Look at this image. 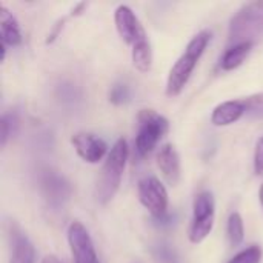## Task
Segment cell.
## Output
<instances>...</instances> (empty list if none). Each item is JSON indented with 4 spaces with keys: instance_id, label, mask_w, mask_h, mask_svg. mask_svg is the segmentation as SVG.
<instances>
[{
    "instance_id": "cell-1",
    "label": "cell",
    "mask_w": 263,
    "mask_h": 263,
    "mask_svg": "<svg viewBox=\"0 0 263 263\" xmlns=\"http://www.w3.org/2000/svg\"><path fill=\"white\" fill-rule=\"evenodd\" d=\"M210 40H211V32L200 31L199 34H196L191 39V42L185 48L183 54L173 65V68L168 74V80H166V94L170 97L179 96L182 92V89L188 83L199 59L202 57L203 51L206 49Z\"/></svg>"
},
{
    "instance_id": "cell-2",
    "label": "cell",
    "mask_w": 263,
    "mask_h": 263,
    "mask_svg": "<svg viewBox=\"0 0 263 263\" xmlns=\"http://www.w3.org/2000/svg\"><path fill=\"white\" fill-rule=\"evenodd\" d=\"M126 159H128V145L126 140L122 137L112 145L106 157V162L100 171V176L97 179L94 194H96V200L100 205H106L116 196L122 182Z\"/></svg>"
},
{
    "instance_id": "cell-3",
    "label": "cell",
    "mask_w": 263,
    "mask_h": 263,
    "mask_svg": "<svg viewBox=\"0 0 263 263\" xmlns=\"http://www.w3.org/2000/svg\"><path fill=\"white\" fill-rule=\"evenodd\" d=\"M263 35V2L243 5L230 22V43H254Z\"/></svg>"
},
{
    "instance_id": "cell-4",
    "label": "cell",
    "mask_w": 263,
    "mask_h": 263,
    "mask_svg": "<svg viewBox=\"0 0 263 263\" xmlns=\"http://www.w3.org/2000/svg\"><path fill=\"white\" fill-rule=\"evenodd\" d=\"M139 129L136 136V149L137 153L145 157L148 156L159 140L168 133L170 122L162 114L156 112L154 109H142L139 112Z\"/></svg>"
},
{
    "instance_id": "cell-5",
    "label": "cell",
    "mask_w": 263,
    "mask_h": 263,
    "mask_svg": "<svg viewBox=\"0 0 263 263\" xmlns=\"http://www.w3.org/2000/svg\"><path fill=\"white\" fill-rule=\"evenodd\" d=\"M214 197L210 191H202L194 199L193 222L190 227V240L200 243L211 233L214 225Z\"/></svg>"
},
{
    "instance_id": "cell-6",
    "label": "cell",
    "mask_w": 263,
    "mask_h": 263,
    "mask_svg": "<svg viewBox=\"0 0 263 263\" xmlns=\"http://www.w3.org/2000/svg\"><path fill=\"white\" fill-rule=\"evenodd\" d=\"M139 200L153 214L154 219L165 216L168 211V193L157 177H145L139 182Z\"/></svg>"
},
{
    "instance_id": "cell-7",
    "label": "cell",
    "mask_w": 263,
    "mask_h": 263,
    "mask_svg": "<svg viewBox=\"0 0 263 263\" xmlns=\"http://www.w3.org/2000/svg\"><path fill=\"white\" fill-rule=\"evenodd\" d=\"M40 191L43 199L51 208H63V205L69 200L72 188L69 182L57 174L55 171H43L40 176Z\"/></svg>"
},
{
    "instance_id": "cell-8",
    "label": "cell",
    "mask_w": 263,
    "mask_h": 263,
    "mask_svg": "<svg viewBox=\"0 0 263 263\" xmlns=\"http://www.w3.org/2000/svg\"><path fill=\"white\" fill-rule=\"evenodd\" d=\"M68 243L74 263H100L88 230L80 222H72L68 228Z\"/></svg>"
},
{
    "instance_id": "cell-9",
    "label": "cell",
    "mask_w": 263,
    "mask_h": 263,
    "mask_svg": "<svg viewBox=\"0 0 263 263\" xmlns=\"http://www.w3.org/2000/svg\"><path fill=\"white\" fill-rule=\"evenodd\" d=\"M114 22H116V28L122 40L125 43H129L131 46H136L137 43L148 39L140 20L137 18V15L129 6L126 5L117 6L114 12Z\"/></svg>"
},
{
    "instance_id": "cell-10",
    "label": "cell",
    "mask_w": 263,
    "mask_h": 263,
    "mask_svg": "<svg viewBox=\"0 0 263 263\" xmlns=\"http://www.w3.org/2000/svg\"><path fill=\"white\" fill-rule=\"evenodd\" d=\"M71 143L76 148V153L79 154L80 159H83L88 163H97L100 162L106 151L108 146L103 139L91 134V133H77L71 137Z\"/></svg>"
},
{
    "instance_id": "cell-11",
    "label": "cell",
    "mask_w": 263,
    "mask_h": 263,
    "mask_svg": "<svg viewBox=\"0 0 263 263\" xmlns=\"http://www.w3.org/2000/svg\"><path fill=\"white\" fill-rule=\"evenodd\" d=\"M157 166L170 185H177L180 180V157L174 145L166 143L157 153Z\"/></svg>"
},
{
    "instance_id": "cell-12",
    "label": "cell",
    "mask_w": 263,
    "mask_h": 263,
    "mask_svg": "<svg viewBox=\"0 0 263 263\" xmlns=\"http://www.w3.org/2000/svg\"><path fill=\"white\" fill-rule=\"evenodd\" d=\"M11 257L9 263H35V250L31 240L17 228H11Z\"/></svg>"
},
{
    "instance_id": "cell-13",
    "label": "cell",
    "mask_w": 263,
    "mask_h": 263,
    "mask_svg": "<svg viewBox=\"0 0 263 263\" xmlns=\"http://www.w3.org/2000/svg\"><path fill=\"white\" fill-rule=\"evenodd\" d=\"M243 114H247V108L242 100H228L217 105L211 114V122L216 126H227L237 122Z\"/></svg>"
},
{
    "instance_id": "cell-14",
    "label": "cell",
    "mask_w": 263,
    "mask_h": 263,
    "mask_svg": "<svg viewBox=\"0 0 263 263\" xmlns=\"http://www.w3.org/2000/svg\"><path fill=\"white\" fill-rule=\"evenodd\" d=\"M0 37L3 46H17L22 43L18 22L6 6L0 8Z\"/></svg>"
},
{
    "instance_id": "cell-15",
    "label": "cell",
    "mask_w": 263,
    "mask_h": 263,
    "mask_svg": "<svg viewBox=\"0 0 263 263\" xmlns=\"http://www.w3.org/2000/svg\"><path fill=\"white\" fill-rule=\"evenodd\" d=\"M254 43H237L233 45L222 57L220 60V68L223 71H231L237 66H240L245 59L248 57V54L251 52Z\"/></svg>"
},
{
    "instance_id": "cell-16",
    "label": "cell",
    "mask_w": 263,
    "mask_h": 263,
    "mask_svg": "<svg viewBox=\"0 0 263 263\" xmlns=\"http://www.w3.org/2000/svg\"><path fill=\"white\" fill-rule=\"evenodd\" d=\"M133 63L140 72H148L153 65V48L149 39L133 46Z\"/></svg>"
},
{
    "instance_id": "cell-17",
    "label": "cell",
    "mask_w": 263,
    "mask_h": 263,
    "mask_svg": "<svg viewBox=\"0 0 263 263\" xmlns=\"http://www.w3.org/2000/svg\"><path fill=\"white\" fill-rule=\"evenodd\" d=\"M151 256L156 263H182L176 250L166 242H159V243L153 245Z\"/></svg>"
},
{
    "instance_id": "cell-18",
    "label": "cell",
    "mask_w": 263,
    "mask_h": 263,
    "mask_svg": "<svg viewBox=\"0 0 263 263\" xmlns=\"http://www.w3.org/2000/svg\"><path fill=\"white\" fill-rule=\"evenodd\" d=\"M228 240L231 247H239L243 242L245 237V228H243V219L239 213H233L228 219Z\"/></svg>"
},
{
    "instance_id": "cell-19",
    "label": "cell",
    "mask_w": 263,
    "mask_h": 263,
    "mask_svg": "<svg viewBox=\"0 0 263 263\" xmlns=\"http://www.w3.org/2000/svg\"><path fill=\"white\" fill-rule=\"evenodd\" d=\"M17 114L15 112H5L0 119V146L3 148L9 137L14 134L15 128H17Z\"/></svg>"
},
{
    "instance_id": "cell-20",
    "label": "cell",
    "mask_w": 263,
    "mask_h": 263,
    "mask_svg": "<svg viewBox=\"0 0 263 263\" xmlns=\"http://www.w3.org/2000/svg\"><path fill=\"white\" fill-rule=\"evenodd\" d=\"M260 260H262V248L253 245L236 254L228 263H260Z\"/></svg>"
},
{
    "instance_id": "cell-21",
    "label": "cell",
    "mask_w": 263,
    "mask_h": 263,
    "mask_svg": "<svg viewBox=\"0 0 263 263\" xmlns=\"http://www.w3.org/2000/svg\"><path fill=\"white\" fill-rule=\"evenodd\" d=\"M129 99H131V91H129V86L125 83H116L109 91V102L114 105L128 103Z\"/></svg>"
},
{
    "instance_id": "cell-22",
    "label": "cell",
    "mask_w": 263,
    "mask_h": 263,
    "mask_svg": "<svg viewBox=\"0 0 263 263\" xmlns=\"http://www.w3.org/2000/svg\"><path fill=\"white\" fill-rule=\"evenodd\" d=\"M247 114L251 117H263V92L253 94L247 99H243Z\"/></svg>"
},
{
    "instance_id": "cell-23",
    "label": "cell",
    "mask_w": 263,
    "mask_h": 263,
    "mask_svg": "<svg viewBox=\"0 0 263 263\" xmlns=\"http://www.w3.org/2000/svg\"><path fill=\"white\" fill-rule=\"evenodd\" d=\"M254 171L256 174H263V137L257 142L254 151Z\"/></svg>"
},
{
    "instance_id": "cell-24",
    "label": "cell",
    "mask_w": 263,
    "mask_h": 263,
    "mask_svg": "<svg viewBox=\"0 0 263 263\" xmlns=\"http://www.w3.org/2000/svg\"><path fill=\"white\" fill-rule=\"evenodd\" d=\"M63 23H65V18H60V20L55 23V26L52 28L51 34H49V35H48V39H46V43H52V42L57 39V35H59V32H60V29L63 28Z\"/></svg>"
},
{
    "instance_id": "cell-25",
    "label": "cell",
    "mask_w": 263,
    "mask_h": 263,
    "mask_svg": "<svg viewBox=\"0 0 263 263\" xmlns=\"http://www.w3.org/2000/svg\"><path fill=\"white\" fill-rule=\"evenodd\" d=\"M154 223H156V225H159V227H170V225H173V223H174V216H171V214H168V213H166L165 216L154 219Z\"/></svg>"
},
{
    "instance_id": "cell-26",
    "label": "cell",
    "mask_w": 263,
    "mask_h": 263,
    "mask_svg": "<svg viewBox=\"0 0 263 263\" xmlns=\"http://www.w3.org/2000/svg\"><path fill=\"white\" fill-rule=\"evenodd\" d=\"M86 8V3H77L74 8H72V11H71V15H79V14H82V11Z\"/></svg>"
},
{
    "instance_id": "cell-27",
    "label": "cell",
    "mask_w": 263,
    "mask_h": 263,
    "mask_svg": "<svg viewBox=\"0 0 263 263\" xmlns=\"http://www.w3.org/2000/svg\"><path fill=\"white\" fill-rule=\"evenodd\" d=\"M42 263H60V260H59L55 256H46V257L42 260Z\"/></svg>"
},
{
    "instance_id": "cell-28",
    "label": "cell",
    "mask_w": 263,
    "mask_h": 263,
    "mask_svg": "<svg viewBox=\"0 0 263 263\" xmlns=\"http://www.w3.org/2000/svg\"><path fill=\"white\" fill-rule=\"evenodd\" d=\"M259 200H260V205H262L263 208V183L262 186H260V190H259Z\"/></svg>"
},
{
    "instance_id": "cell-29",
    "label": "cell",
    "mask_w": 263,
    "mask_h": 263,
    "mask_svg": "<svg viewBox=\"0 0 263 263\" xmlns=\"http://www.w3.org/2000/svg\"><path fill=\"white\" fill-rule=\"evenodd\" d=\"M136 263H139V262H136Z\"/></svg>"
}]
</instances>
